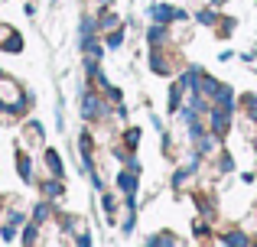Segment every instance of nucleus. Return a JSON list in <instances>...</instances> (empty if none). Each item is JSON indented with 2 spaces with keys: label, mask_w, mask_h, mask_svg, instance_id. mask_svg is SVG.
Instances as JSON below:
<instances>
[{
  "label": "nucleus",
  "mask_w": 257,
  "mask_h": 247,
  "mask_svg": "<svg viewBox=\"0 0 257 247\" xmlns=\"http://www.w3.org/2000/svg\"><path fill=\"white\" fill-rule=\"evenodd\" d=\"M221 241H225V244H247V237L244 234H225Z\"/></svg>",
  "instance_id": "12"
},
{
  "label": "nucleus",
  "mask_w": 257,
  "mask_h": 247,
  "mask_svg": "<svg viewBox=\"0 0 257 247\" xmlns=\"http://www.w3.org/2000/svg\"><path fill=\"white\" fill-rule=\"evenodd\" d=\"M218 88H221V85L215 82V78H208L205 72H202V78H199V85H195V91H199L202 98H215V95H218Z\"/></svg>",
  "instance_id": "2"
},
{
  "label": "nucleus",
  "mask_w": 257,
  "mask_h": 247,
  "mask_svg": "<svg viewBox=\"0 0 257 247\" xmlns=\"http://www.w3.org/2000/svg\"><path fill=\"white\" fill-rule=\"evenodd\" d=\"M117 185H120V192L134 195V189H137V176H134V169L131 172H120V176H117Z\"/></svg>",
  "instance_id": "5"
},
{
  "label": "nucleus",
  "mask_w": 257,
  "mask_h": 247,
  "mask_svg": "<svg viewBox=\"0 0 257 247\" xmlns=\"http://www.w3.org/2000/svg\"><path fill=\"white\" fill-rule=\"evenodd\" d=\"M195 20L208 26V23H215V13H212V10H199V13H195Z\"/></svg>",
  "instance_id": "11"
},
{
  "label": "nucleus",
  "mask_w": 257,
  "mask_h": 247,
  "mask_svg": "<svg viewBox=\"0 0 257 247\" xmlns=\"http://www.w3.org/2000/svg\"><path fill=\"white\" fill-rule=\"evenodd\" d=\"M244 101H247V117H251V121H257V98H254V95H247Z\"/></svg>",
  "instance_id": "10"
},
{
  "label": "nucleus",
  "mask_w": 257,
  "mask_h": 247,
  "mask_svg": "<svg viewBox=\"0 0 257 247\" xmlns=\"http://www.w3.org/2000/svg\"><path fill=\"white\" fill-rule=\"evenodd\" d=\"M228 114H231V111H225V108H215L212 114H208V117H212V130L218 133V137L228 130Z\"/></svg>",
  "instance_id": "3"
},
{
  "label": "nucleus",
  "mask_w": 257,
  "mask_h": 247,
  "mask_svg": "<svg viewBox=\"0 0 257 247\" xmlns=\"http://www.w3.org/2000/svg\"><path fill=\"white\" fill-rule=\"evenodd\" d=\"M150 244H176L173 234H160V237H150Z\"/></svg>",
  "instance_id": "14"
},
{
  "label": "nucleus",
  "mask_w": 257,
  "mask_h": 247,
  "mask_svg": "<svg viewBox=\"0 0 257 247\" xmlns=\"http://www.w3.org/2000/svg\"><path fill=\"white\" fill-rule=\"evenodd\" d=\"M147 36H150V43H153V46H157V43H163V39H166V30H163V23H153Z\"/></svg>",
  "instance_id": "8"
},
{
  "label": "nucleus",
  "mask_w": 257,
  "mask_h": 247,
  "mask_svg": "<svg viewBox=\"0 0 257 247\" xmlns=\"http://www.w3.org/2000/svg\"><path fill=\"white\" fill-rule=\"evenodd\" d=\"M215 101H218V108L231 111V108H234V91H231V88H225V85H221V88H218V95H215Z\"/></svg>",
  "instance_id": "6"
},
{
  "label": "nucleus",
  "mask_w": 257,
  "mask_h": 247,
  "mask_svg": "<svg viewBox=\"0 0 257 247\" xmlns=\"http://www.w3.org/2000/svg\"><path fill=\"white\" fill-rule=\"evenodd\" d=\"M150 65H153V72L166 75V62H163V56H157V52H153V56H150Z\"/></svg>",
  "instance_id": "9"
},
{
  "label": "nucleus",
  "mask_w": 257,
  "mask_h": 247,
  "mask_svg": "<svg viewBox=\"0 0 257 247\" xmlns=\"http://www.w3.org/2000/svg\"><path fill=\"white\" fill-rule=\"evenodd\" d=\"M120 43H124V33H120V30H114L111 36H107V46H120Z\"/></svg>",
  "instance_id": "13"
},
{
  "label": "nucleus",
  "mask_w": 257,
  "mask_h": 247,
  "mask_svg": "<svg viewBox=\"0 0 257 247\" xmlns=\"http://www.w3.org/2000/svg\"><path fill=\"white\" fill-rule=\"evenodd\" d=\"M82 114L88 117V121H94V117L104 114V108H101V101H98L94 95H88V98H85V104H82Z\"/></svg>",
  "instance_id": "4"
},
{
  "label": "nucleus",
  "mask_w": 257,
  "mask_h": 247,
  "mask_svg": "<svg viewBox=\"0 0 257 247\" xmlns=\"http://www.w3.org/2000/svg\"><path fill=\"white\" fill-rule=\"evenodd\" d=\"M150 20L153 23H173V20H186V10H176V7H166V4H157L150 7Z\"/></svg>",
  "instance_id": "1"
},
{
  "label": "nucleus",
  "mask_w": 257,
  "mask_h": 247,
  "mask_svg": "<svg viewBox=\"0 0 257 247\" xmlns=\"http://www.w3.org/2000/svg\"><path fill=\"white\" fill-rule=\"evenodd\" d=\"M182 108V85H173L170 88V111H179Z\"/></svg>",
  "instance_id": "7"
},
{
  "label": "nucleus",
  "mask_w": 257,
  "mask_h": 247,
  "mask_svg": "<svg viewBox=\"0 0 257 247\" xmlns=\"http://www.w3.org/2000/svg\"><path fill=\"white\" fill-rule=\"evenodd\" d=\"M137 140H140V130H131V133H127V143H131V146H137Z\"/></svg>",
  "instance_id": "15"
}]
</instances>
